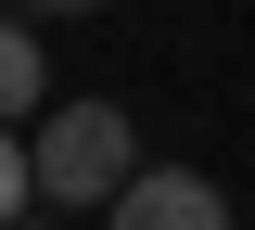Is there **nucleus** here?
Wrapping results in <instances>:
<instances>
[{"label":"nucleus","mask_w":255,"mask_h":230,"mask_svg":"<svg viewBox=\"0 0 255 230\" xmlns=\"http://www.w3.org/2000/svg\"><path fill=\"white\" fill-rule=\"evenodd\" d=\"M26 13H102V0H26Z\"/></svg>","instance_id":"obj_5"},{"label":"nucleus","mask_w":255,"mask_h":230,"mask_svg":"<svg viewBox=\"0 0 255 230\" xmlns=\"http://www.w3.org/2000/svg\"><path fill=\"white\" fill-rule=\"evenodd\" d=\"M102 230H230V192L204 166H128L115 205H102Z\"/></svg>","instance_id":"obj_2"},{"label":"nucleus","mask_w":255,"mask_h":230,"mask_svg":"<svg viewBox=\"0 0 255 230\" xmlns=\"http://www.w3.org/2000/svg\"><path fill=\"white\" fill-rule=\"evenodd\" d=\"M26 205H38V166H26V141H13V128H0V230H13V218H26Z\"/></svg>","instance_id":"obj_4"},{"label":"nucleus","mask_w":255,"mask_h":230,"mask_svg":"<svg viewBox=\"0 0 255 230\" xmlns=\"http://www.w3.org/2000/svg\"><path fill=\"white\" fill-rule=\"evenodd\" d=\"M38 102H51V64H38V26H26V13H0V128H26Z\"/></svg>","instance_id":"obj_3"},{"label":"nucleus","mask_w":255,"mask_h":230,"mask_svg":"<svg viewBox=\"0 0 255 230\" xmlns=\"http://www.w3.org/2000/svg\"><path fill=\"white\" fill-rule=\"evenodd\" d=\"M26 166H38V205L102 218L115 179L140 166V128H128L115 102H38V115H26Z\"/></svg>","instance_id":"obj_1"}]
</instances>
